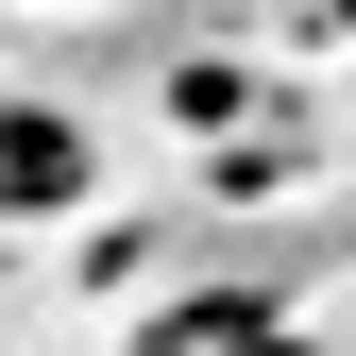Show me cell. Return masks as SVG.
I'll use <instances>...</instances> for the list:
<instances>
[{"label":"cell","instance_id":"obj_1","mask_svg":"<svg viewBox=\"0 0 356 356\" xmlns=\"http://www.w3.org/2000/svg\"><path fill=\"white\" fill-rule=\"evenodd\" d=\"M85 187H102L85 119H51V102H0V220H68Z\"/></svg>","mask_w":356,"mask_h":356}]
</instances>
